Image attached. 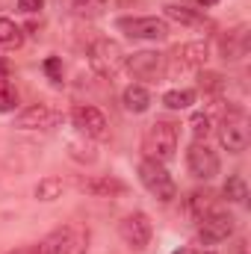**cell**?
<instances>
[{
	"label": "cell",
	"instance_id": "22",
	"mask_svg": "<svg viewBox=\"0 0 251 254\" xmlns=\"http://www.w3.org/2000/svg\"><path fill=\"white\" fill-rule=\"evenodd\" d=\"M222 195H225L228 201H234V204H246V201H249V187H246V181H243L240 175H231V178L225 181V187H222Z\"/></svg>",
	"mask_w": 251,
	"mask_h": 254
},
{
	"label": "cell",
	"instance_id": "26",
	"mask_svg": "<svg viewBox=\"0 0 251 254\" xmlns=\"http://www.w3.org/2000/svg\"><path fill=\"white\" fill-rule=\"evenodd\" d=\"M189 127H192V136H195L198 142H204V139L210 136V130H213V116H210V113H192Z\"/></svg>",
	"mask_w": 251,
	"mask_h": 254
},
{
	"label": "cell",
	"instance_id": "6",
	"mask_svg": "<svg viewBox=\"0 0 251 254\" xmlns=\"http://www.w3.org/2000/svg\"><path fill=\"white\" fill-rule=\"evenodd\" d=\"M116 27L127 39H142V42H163L169 36V21L157 15H133V18H119Z\"/></svg>",
	"mask_w": 251,
	"mask_h": 254
},
{
	"label": "cell",
	"instance_id": "10",
	"mask_svg": "<svg viewBox=\"0 0 251 254\" xmlns=\"http://www.w3.org/2000/svg\"><path fill=\"white\" fill-rule=\"evenodd\" d=\"M119 237H122V243H125L130 252H145L151 246V237H154V228H151L148 213L136 210V213L125 216L119 222Z\"/></svg>",
	"mask_w": 251,
	"mask_h": 254
},
{
	"label": "cell",
	"instance_id": "33",
	"mask_svg": "<svg viewBox=\"0 0 251 254\" xmlns=\"http://www.w3.org/2000/svg\"><path fill=\"white\" fill-rule=\"evenodd\" d=\"M204 254H213V252H204Z\"/></svg>",
	"mask_w": 251,
	"mask_h": 254
},
{
	"label": "cell",
	"instance_id": "25",
	"mask_svg": "<svg viewBox=\"0 0 251 254\" xmlns=\"http://www.w3.org/2000/svg\"><path fill=\"white\" fill-rule=\"evenodd\" d=\"M15 107H18V92L9 83V77L0 74V113H12Z\"/></svg>",
	"mask_w": 251,
	"mask_h": 254
},
{
	"label": "cell",
	"instance_id": "4",
	"mask_svg": "<svg viewBox=\"0 0 251 254\" xmlns=\"http://www.w3.org/2000/svg\"><path fill=\"white\" fill-rule=\"evenodd\" d=\"M139 181H142V187L151 192L157 201H163V204H169V201H175L178 198V184H175V178L169 175V169L163 166V163H157V160H142L139 163Z\"/></svg>",
	"mask_w": 251,
	"mask_h": 254
},
{
	"label": "cell",
	"instance_id": "2",
	"mask_svg": "<svg viewBox=\"0 0 251 254\" xmlns=\"http://www.w3.org/2000/svg\"><path fill=\"white\" fill-rule=\"evenodd\" d=\"M178 139H181V130H178L175 122L157 119V122H151V125L145 127V133H142V151H145L148 160H157V163L166 166L178 154Z\"/></svg>",
	"mask_w": 251,
	"mask_h": 254
},
{
	"label": "cell",
	"instance_id": "23",
	"mask_svg": "<svg viewBox=\"0 0 251 254\" xmlns=\"http://www.w3.org/2000/svg\"><path fill=\"white\" fill-rule=\"evenodd\" d=\"M68 157L71 160H77V163H95L98 160V148L92 145V142H83V139H77V142H68Z\"/></svg>",
	"mask_w": 251,
	"mask_h": 254
},
{
	"label": "cell",
	"instance_id": "34",
	"mask_svg": "<svg viewBox=\"0 0 251 254\" xmlns=\"http://www.w3.org/2000/svg\"><path fill=\"white\" fill-rule=\"evenodd\" d=\"M240 254H246V252H240Z\"/></svg>",
	"mask_w": 251,
	"mask_h": 254
},
{
	"label": "cell",
	"instance_id": "31",
	"mask_svg": "<svg viewBox=\"0 0 251 254\" xmlns=\"http://www.w3.org/2000/svg\"><path fill=\"white\" fill-rule=\"evenodd\" d=\"M30 249L33 246H24V249H15V252H6V254H30Z\"/></svg>",
	"mask_w": 251,
	"mask_h": 254
},
{
	"label": "cell",
	"instance_id": "11",
	"mask_svg": "<svg viewBox=\"0 0 251 254\" xmlns=\"http://www.w3.org/2000/svg\"><path fill=\"white\" fill-rule=\"evenodd\" d=\"M125 65L136 80H148V83H157L166 74V57L157 51H136L125 60Z\"/></svg>",
	"mask_w": 251,
	"mask_h": 254
},
{
	"label": "cell",
	"instance_id": "32",
	"mask_svg": "<svg viewBox=\"0 0 251 254\" xmlns=\"http://www.w3.org/2000/svg\"><path fill=\"white\" fill-rule=\"evenodd\" d=\"M172 254H189L187 249H178V252H172Z\"/></svg>",
	"mask_w": 251,
	"mask_h": 254
},
{
	"label": "cell",
	"instance_id": "17",
	"mask_svg": "<svg viewBox=\"0 0 251 254\" xmlns=\"http://www.w3.org/2000/svg\"><path fill=\"white\" fill-rule=\"evenodd\" d=\"M163 12H166L169 21L184 24V27H204V24H207V18H204L198 9H189V6H181V3H166Z\"/></svg>",
	"mask_w": 251,
	"mask_h": 254
},
{
	"label": "cell",
	"instance_id": "19",
	"mask_svg": "<svg viewBox=\"0 0 251 254\" xmlns=\"http://www.w3.org/2000/svg\"><path fill=\"white\" fill-rule=\"evenodd\" d=\"M21 45H24V30L12 18H0V48L12 51V48H21Z\"/></svg>",
	"mask_w": 251,
	"mask_h": 254
},
{
	"label": "cell",
	"instance_id": "3",
	"mask_svg": "<svg viewBox=\"0 0 251 254\" xmlns=\"http://www.w3.org/2000/svg\"><path fill=\"white\" fill-rule=\"evenodd\" d=\"M125 60H127L125 48L116 39H95L89 45V68L98 77H116L125 68Z\"/></svg>",
	"mask_w": 251,
	"mask_h": 254
},
{
	"label": "cell",
	"instance_id": "12",
	"mask_svg": "<svg viewBox=\"0 0 251 254\" xmlns=\"http://www.w3.org/2000/svg\"><path fill=\"white\" fill-rule=\"evenodd\" d=\"M166 60H172V65L181 68V71H198L210 60V42H201V39L198 42H184V45L172 48V54Z\"/></svg>",
	"mask_w": 251,
	"mask_h": 254
},
{
	"label": "cell",
	"instance_id": "13",
	"mask_svg": "<svg viewBox=\"0 0 251 254\" xmlns=\"http://www.w3.org/2000/svg\"><path fill=\"white\" fill-rule=\"evenodd\" d=\"M63 116L51 107V104H30L15 116V127L18 130H48L60 122Z\"/></svg>",
	"mask_w": 251,
	"mask_h": 254
},
{
	"label": "cell",
	"instance_id": "27",
	"mask_svg": "<svg viewBox=\"0 0 251 254\" xmlns=\"http://www.w3.org/2000/svg\"><path fill=\"white\" fill-rule=\"evenodd\" d=\"M198 89L204 95H219L225 89V77L216 74V71H204V74H198Z\"/></svg>",
	"mask_w": 251,
	"mask_h": 254
},
{
	"label": "cell",
	"instance_id": "21",
	"mask_svg": "<svg viewBox=\"0 0 251 254\" xmlns=\"http://www.w3.org/2000/svg\"><path fill=\"white\" fill-rule=\"evenodd\" d=\"M195 104V89H172L163 95V107L169 110H189Z\"/></svg>",
	"mask_w": 251,
	"mask_h": 254
},
{
	"label": "cell",
	"instance_id": "5",
	"mask_svg": "<svg viewBox=\"0 0 251 254\" xmlns=\"http://www.w3.org/2000/svg\"><path fill=\"white\" fill-rule=\"evenodd\" d=\"M219 142L228 154H243L249 148V127H246V113L240 107H228L225 119L219 125Z\"/></svg>",
	"mask_w": 251,
	"mask_h": 254
},
{
	"label": "cell",
	"instance_id": "28",
	"mask_svg": "<svg viewBox=\"0 0 251 254\" xmlns=\"http://www.w3.org/2000/svg\"><path fill=\"white\" fill-rule=\"evenodd\" d=\"M45 71L51 74V80H54V83H63V63H60L57 57L45 60Z\"/></svg>",
	"mask_w": 251,
	"mask_h": 254
},
{
	"label": "cell",
	"instance_id": "20",
	"mask_svg": "<svg viewBox=\"0 0 251 254\" xmlns=\"http://www.w3.org/2000/svg\"><path fill=\"white\" fill-rule=\"evenodd\" d=\"M63 190H65L63 178H57V175H48V178H42V181L36 184L33 195H36L39 201H57V198L63 195Z\"/></svg>",
	"mask_w": 251,
	"mask_h": 254
},
{
	"label": "cell",
	"instance_id": "18",
	"mask_svg": "<svg viewBox=\"0 0 251 254\" xmlns=\"http://www.w3.org/2000/svg\"><path fill=\"white\" fill-rule=\"evenodd\" d=\"M187 210H189V216L198 222L201 216H207L210 210H216V192H210V190H195V192H189Z\"/></svg>",
	"mask_w": 251,
	"mask_h": 254
},
{
	"label": "cell",
	"instance_id": "24",
	"mask_svg": "<svg viewBox=\"0 0 251 254\" xmlns=\"http://www.w3.org/2000/svg\"><path fill=\"white\" fill-rule=\"evenodd\" d=\"M107 9V0H71V12L77 18H98L104 15Z\"/></svg>",
	"mask_w": 251,
	"mask_h": 254
},
{
	"label": "cell",
	"instance_id": "30",
	"mask_svg": "<svg viewBox=\"0 0 251 254\" xmlns=\"http://www.w3.org/2000/svg\"><path fill=\"white\" fill-rule=\"evenodd\" d=\"M219 0H198V6H204V9H210V6H216Z\"/></svg>",
	"mask_w": 251,
	"mask_h": 254
},
{
	"label": "cell",
	"instance_id": "29",
	"mask_svg": "<svg viewBox=\"0 0 251 254\" xmlns=\"http://www.w3.org/2000/svg\"><path fill=\"white\" fill-rule=\"evenodd\" d=\"M42 6H45V0H18V9H21V12H27V15L42 12Z\"/></svg>",
	"mask_w": 251,
	"mask_h": 254
},
{
	"label": "cell",
	"instance_id": "9",
	"mask_svg": "<svg viewBox=\"0 0 251 254\" xmlns=\"http://www.w3.org/2000/svg\"><path fill=\"white\" fill-rule=\"evenodd\" d=\"M71 125L77 127V133L86 136V139H95V142L110 139V122H107V116L98 107H92V104H77L71 110Z\"/></svg>",
	"mask_w": 251,
	"mask_h": 254
},
{
	"label": "cell",
	"instance_id": "7",
	"mask_svg": "<svg viewBox=\"0 0 251 254\" xmlns=\"http://www.w3.org/2000/svg\"><path fill=\"white\" fill-rule=\"evenodd\" d=\"M187 169H189L192 178L210 184V181L219 178V172H222V160H219V154H216L207 142H198V139H195V142L187 148Z\"/></svg>",
	"mask_w": 251,
	"mask_h": 254
},
{
	"label": "cell",
	"instance_id": "8",
	"mask_svg": "<svg viewBox=\"0 0 251 254\" xmlns=\"http://www.w3.org/2000/svg\"><path fill=\"white\" fill-rule=\"evenodd\" d=\"M234 231H237V219L228 213V210H210L207 216H201L198 219V240L204 243V246H216V243H225V240H231L234 237Z\"/></svg>",
	"mask_w": 251,
	"mask_h": 254
},
{
	"label": "cell",
	"instance_id": "1",
	"mask_svg": "<svg viewBox=\"0 0 251 254\" xmlns=\"http://www.w3.org/2000/svg\"><path fill=\"white\" fill-rule=\"evenodd\" d=\"M89 228L80 222H68L63 228L51 231L42 243H36L30 254H89Z\"/></svg>",
	"mask_w": 251,
	"mask_h": 254
},
{
	"label": "cell",
	"instance_id": "14",
	"mask_svg": "<svg viewBox=\"0 0 251 254\" xmlns=\"http://www.w3.org/2000/svg\"><path fill=\"white\" fill-rule=\"evenodd\" d=\"M80 192L86 195H95V198H119L127 192V184L119 178H110V175H98V178H86V181H77Z\"/></svg>",
	"mask_w": 251,
	"mask_h": 254
},
{
	"label": "cell",
	"instance_id": "15",
	"mask_svg": "<svg viewBox=\"0 0 251 254\" xmlns=\"http://www.w3.org/2000/svg\"><path fill=\"white\" fill-rule=\"evenodd\" d=\"M249 54V27H237L222 39V60L225 63H240Z\"/></svg>",
	"mask_w": 251,
	"mask_h": 254
},
{
	"label": "cell",
	"instance_id": "16",
	"mask_svg": "<svg viewBox=\"0 0 251 254\" xmlns=\"http://www.w3.org/2000/svg\"><path fill=\"white\" fill-rule=\"evenodd\" d=\"M122 104H125L127 113L142 116V113H148V110H151V92H148L142 83H130L125 92H122Z\"/></svg>",
	"mask_w": 251,
	"mask_h": 254
}]
</instances>
